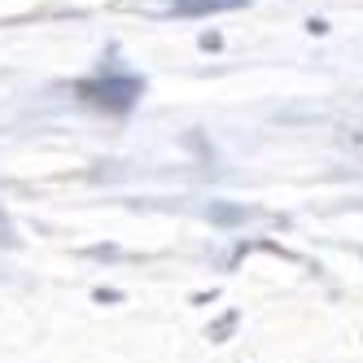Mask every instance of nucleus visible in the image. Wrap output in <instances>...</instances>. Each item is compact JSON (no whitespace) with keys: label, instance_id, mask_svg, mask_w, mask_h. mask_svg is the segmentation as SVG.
Segmentation results:
<instances>
[{"label":"nucleus","instance_id":"nucleus-1","mask_svg":"<svg viewBox=\"0 0 363 363\" xmlns=\"http://www.w3.org/2000/svg\"><path fill=\"white\" fill-rule=\"evenodd\" d=\"M145 92V79H136V74H127L118 66H101L92 79L79 84V96L92 101V106H106V110H132L136 106V96Z\"/></svg>","mask_w":363,"mask_h":363},{"label":"nucleus","instance_id":"nucleus-3","mask_svg":"<svg viewBox=\"0 0 363 363\" xmlns=\"http://www.w3.org/2000/svg\"><path fill=\"white\" fill-rule=\"evenodd\" d=\"M114 5H118L123 13H140V18H158V22H167V18H175V0H114Z\"/></svg>","mask_w":363,"mask_h":363},{"label":"nucleus","instance_id":"nucleus-2","mask_svg":"<svg viewBox=\"0 0 363 363\" xmlns=\"http://www.w3.org/2000/svg\"><path fill=\"white\" fill-rule=\"evenodd\" d=\"M250 0H175V18H211V13H232Z\"/></svg>","mask_w":363,"mask_h":363}]
</instances>
